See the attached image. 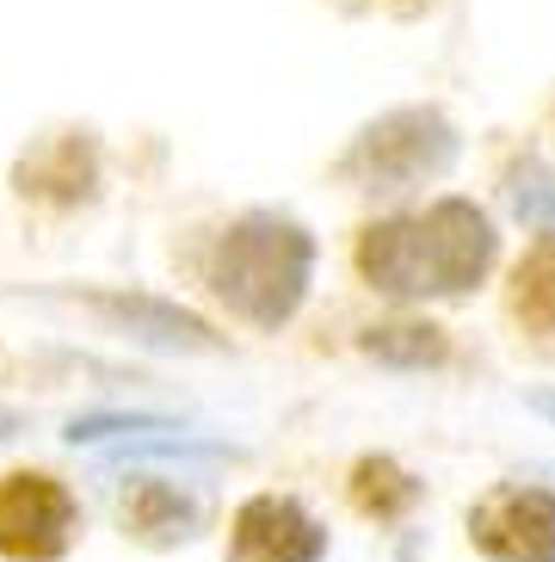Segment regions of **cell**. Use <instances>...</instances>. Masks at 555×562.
I'll return each instance as SVG.
<instances>
[{"label": "cell", "instance_id": "cell-4", "mask_svg": "<svg viewBox=\"0 0 555 562\" xmlns=\"http://www.w3.org/2000/svg\"><path fill=\"white\" fill-rule=\"evenodd\" d=\"M81 544V495L56 470H0V557L63 562Z\"/></svg>", "mask_w": 555, "mask_h": 562}, {"label": "cell", "instance_id": "cell-16", "mask_svg": "<svg viewBox=\"0 0 555 562\" xmlns=\"http://www.w3.org/2000/svg\"><path fill=\"white\" fill-rule=\"evenodd\" d=\"M13 432H25V414H7V408H0V439H13Z\"/></svg>", "mask_w": 555, "mask_h": 562}, {"label": "cell", "instance_id": "cell-12", "mask_svg": "<svg viewBox=\"0 0 555 562\" xmlns=\"http://www.w3.org/2000/svg\"><path fill=\"white\" fill-rule=\"evenodd\" d=\"M507 310L524 334L537 340H555V235L531 241L524 260L512 266V284H507Z\"/></svg>", "mask_w": 555, "mask_h": 562}, {"label": "cell", "instance_id": "cell-15", "mask_svg": "<svg viewBox=\"0 0 555 562\" xmlns=\"http://www.w3.org/2000/svg\"><path fill=\"white\" fill-rule=\"evenodd\" d=\"M531 414H543V420H555V390H531Z\"/></svg>", "mask_w": 555, "mask_h": 562}, {"label": "cell", "instance_id": "cell-11", "mask_svg": "<svg viewBox=\"0 0 555 562\" xmlns=\"http://www.w3.org/2000/svg\"><path fill=\"white\" fill-rule=\"evenodd\" d=\"M359 352L376 359L383 371H439L451 359V328L426 322V315H401V322H376L359 334Z\"/></svg>", "mask_w": 555, "mask_h": 562}, {"label": "cell", "instance_id": "cell-3", "mask_svg": "<svg viewBox=\"0 0 555 562\" xmlns=\"http://www.w3.org/2000/svg\"><path fill=\"white\" fill-rule=\"evenodd\" d=\"M457 161V131L451 117L432 105H408V112L376 117L371 131L346 149L340 173L364 192H408L420 180H439L444 167Z\"/></svg>", "mask_w": 555, "mask_h": 562}, {"label": "cell", "instance_id": "cell-6", "mask_svg": "<svg viewBox=\"0 0 555 562\" xmlns=\"http://www.w3.org/2000/svg\"><path fill=\"white\" fill-rule=\"evenodd\" d=\"M333 538L296 495L260 488L229 513V544L223 562H327Z\"/></svg>", "mask_w": 555, "mask_h": 562}, {"label": "cell", "instance_id": "cell-1", "mask_svg": "<svg viewBox=\"0 0 555 562\" xmlns=\"http://www.w3.org/2000/svg\"><path fill=\"white\" fill-rule=\"evenodd\" d=\"M500 260L494 216L469 199H439L426 211L364 223L352 266L376 297L426 303V297H469L482 291Z\"/></svg>", "mask_w": 555, "mask_h": 562}, {"label": "cell", "instance_id": "cell-8", "mask_svg": "<svg viewBox=\"0 0 555 562\" xmlns=\"http://www.w3.org/2000/svg\"><path fill=\"white\" fill-rule=\"evenodd\" d=\"M87 310L105 315L117 334H131V340H143L155 352H223L229 347L204 315L180 310V303H167V297H148V291H93Z\"/></svg>", "mask_w": 555, "mask_h": 562}, {"label": "cell", "instance_id": "cell-5", "mask_svg": "<svg viewBox=\"0 0 555 562\" xmlns=\"http://www.w3.org/2000/svg\"><path fill=\"white\" fill-rule=\"evenodd\" d=\"M469 544L488 562H555V488L543 482H494L463 513Z\"/></svg>", "mask_w": 555, "mask_h": 562}, {"label": "cell", "instance_id": "cell-9", "mask_svg": "<svg viewBox=\"0 0 555 562\" xmlns=\"http://www.w3.org/2000/svg\"><path fill=\"white\" fill-rule=\"evenodd\" d=\"M19 192L25 199H49V204H81L93 199L99 186V149L87 131H63L49 136V143H37L25 161H19Z\"/></svg>", "mask_w": 555, "mask_h": 562}, {"label": "cell", "instance_id": "cell-2", "mask_svg": "<svg viewBox=\"0 0 555 562\" xmlns=\"http://www.w3.org/2000/svg\"><path fill=\"white\" fill-rule=\"evenodd\" d=\"M315 284V235L278 211L235 216L223 241L211 248V291L229 303L235 322L260 334H278L296 322Z\"/></svg>", "mask_w": 555, "mask_h": 562}, {"label": "cell", "instance_id": "cell-7", "mask_svg": "<svg viewBox=\"0 0 555 562\" xmlns=\"http://www.w3.org/2000/svg\"><path fill=\"white\" fill-rule=\"evenodd\" d=\"M112 519H117V531L143 550H180V544H192V538H204L211 501L180 476H148V470H136L131 482L112 488Z\"/></svg>", "mask_w": 555, "mask_h": 562}, {"label": "cell", "instance_id": "cell-17", "mask_svg": "<svg viewBox=\"0 0 555 562\" xmlns=\"http://www.w3.org/2000/svg\"><path fill=\"white\" fill-rule=\"evenodd\" d=\"M395 7H401V13H420V7H432V0H395Z\"/></svg>", "mask_w": 555, "mask_h": 562}, {"label": "cell", "instance_id": "cell-13", "mask_svg": "<svg viewBox=\"0 0 555 562\" xmlns=\"http://www.w3.org/2000/svg\"><path fill=\"white\" fill-rule=\"evenodd\" d=\"M180 420L173 414H143V408H87L63 427L68 446H124V439H143V432H173Z\"/></svg>", "mask_w": 555, "mask_h": 562}, {"label": "cell", "instance_id": "cell-14", "mask_svg": "<svg viewBox=\"0 0 555 562\" xmlns=\"http://www.w3.org/2000/svg\"><path fill=\"white\" fill-rule=\"evenodd\" d=\"M507 204L519 223H531V229L555 235V173L543 161H519L507 173Z\"/></svg>", "mask_w": 555, "mask_h": 562}, {"label": "cell", "instance_id": "cell-10", "mask_svg": "<svg viewBox=\"0 0 555 562\" xmlns=\"http://www.w3.org/2000/svg\"><path fill=\"white\" fill-rule=\"evenodd\" d=\"M346 501H352V513L371 519V526H408L426 501V476H414L408 463L389 458V451H364V458L346 470Z\"/></svg>", "mask_w": 555, "mask_h": 562}]
</instances>
